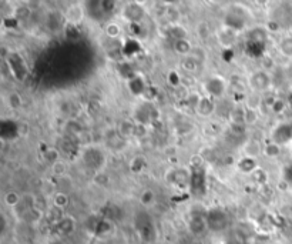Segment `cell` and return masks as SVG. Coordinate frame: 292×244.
<instances>
[{
    "label": "cell",
    "mask_w": 292,
    "mask_h": 244,
    "mask_svg": "<svg viewBox=\"0 0 292 244\" xmlns=\"http://www.w3.org/2000/svg\"><path fill=\"white\" fill-rule=\"evenodd\" d=\"M7 69L10 71L12 77L18 82H23L27 74H29V69H27V65H26V60L24 57L18 52H12V54L7 57V60L4 62Z\"/></svg>",
    "instance_id": "cell-1"
},
{
    "label": "cell",
    "mask_w": 292,
    "mask_h": 244,
    "mask_svg": "<svg viewBox=\"0 0 292 244\" xmlns=\"http://www.w3.org/2000/svg\"><path fill=\"white\" fill-rule=\"evenodd\" d=\"M272 85V77L268 71L265 70H257L251 74L250 77V86L257 93H264L268 91Z\"/></svg>",
    "instance_id": "cell-2"
},
{
    "label": "cell",
    "mask_w": 292,
    "mask_h": 244,
    "mask_svg": "<svg viewBox=\"0 0 292 244\" xmlns=\"http://www.w3.org/2000/svg\"><path fill=\"white\" fill-rule=\"evenodd\" d=\"M204 90L207 91V96L212 99H220L223 97L225 90H227V83L221 76H209L204 82Z\"/></svg>",
    "instance_id": "cell-3"
},
{
    "label": "cell",
    "mask_w": 292,
    "mask_h": 244,
    "mask_svg": "<svg viewBox=\"0 0 292 244\" xmlns=\"http://www.w3.org/2000/svg\"><path fill=\"white\" fill-rule=\"evenodd\" d=\"M208 228L212 231H221L228 226V216L227 213L220 209L209 210L206 214Z\"/></svg>",
    "instance_id": "cell-4"
},
{
    "label": "cell",
    "mask_w": 292,
    "mask_h": 244,
    "mask_svg": "<svg viewBox=\"0 0 292 244\" xmlns=\"http://www.w3.org/2000/svg\"><path fill=\"white\" fill-rule=\"evenodd\" d=\"M144 15H146V10L143 4L137 1H130L123 9V16L125 20H128V23H138L144 18Z\"/></svg>",
    "instance_id": "cell-5"
},
{
    "label": "cell",
    "mask_w": 292,
    "mask_h": 244,
    "mask_svg": "<svg viewBox=\"0 0 292 244\" xmlns=\"http://www.w3.org/2000/svg\"><path fill=\"white\" fill-rule=\"evenodd\" d=\"M272 141L282 146V144H287L292 140V124L291 123H282L279 126H276L274 130H272Z\"/></svg>",
    "instance_id": "cell-6"
},
{
    "label": "cell",
    "mask_w": 292,
    "mask_h": 244,
    "mask_svg": "<svg viewBox=\"0 0 292 244\" xmlns=\"http://www.w3.org/2000/svg\"><path fill=\"white\" fill-rule=\"evenodd\" d=\"M208 228V223H207V216L204 214H194L191 216L188 222V230L192 236H203Z\"/></svg>",
    "instance_id": "cell-7"
},
{
    "label": "cell",
    "mask_w": 292,
    "mask_h": 244,
    "mask_svg": "<svg viewBox=\"0 0 292 244\" xmlns=\"http://www.w3.org/2000/svg\"><path fill=\"white\" fill-rule=\"evenodd\" d=\"M217 37H218L220 44L223 47H225V50H227V49H231L237 43V40H238V32H235V30L224 26V27H221L217 32Z\"/></svg>",
    "instance_id": "cell-8"
},
{
    "label": "cell",
    "mask_w": 292,
    "mask_h": 244,
    "mask_svg": "<svg viewBox=\"0 0 292 244\" xmlns=\"http://www.w3.org/2000/svg\"><path fill=\"white\" fill-rule=\"evenodd\" d=\"M84 9L82 4H70L64 13V19L69 24H74V26H79L83 20H84Z\"/></svg>",
    "instance_id": "cell-9"
},
{
    "label": "cell",
    "mask_w": 292,
    "mask_h": 244,
    "mask_svg": "<svg viewBox=\"0 0 292 244\" xmlns=\"http://www.w3.org/2000/svg\"><path fill=\"white\" fill-rule=\"evenodd\" d=\"M191 189L195 194H201L204 193L206 189V172L204 169H192V173H191Z\"/></svg>",
    "instance_id": "cell-10"
},
{
    "label": "cell",
    "mask_w": 292,
    "mask_h": 244,
    "mask_svg": "<svg viewBox=\"0 0 292 244\" xmlns=\"http://www.w3.org/2000/svg\"><path fill=\"white\" fill-rule=\"evenodd\" d=\"M84 161H86L88 167L102 169V166L104 164L103 153L99 149H96V147H90L84 152Z\"/></svg>",
    "instance_id": "cell-11"
},
{
    "label": "cell",
    "mask_w": 292,
    "mask_h": 244,
    "mask_svg": "<svg viewBox=\"0 0 292 244\" xmlns=\"http://www.w3.org/2000/svg\"><path fill=\"white\" fill-rule=\"evenodd\" d=\"M136 227H137L138 234H140V237H141L143 242L151 243L155 239L154 226H153V223L150 220H144V222L138 220L137 223H136Z\"/></svg>",
    "instance_id": "cell-12"
},
{
    "label": "cell",
    "mask_w": 292,
    "mask_h": 244,
    "mask_svg": "<svg viewBox=\"0 0 292 244\" xmlns=\"http://www.w3.org/2000/svg\"><path fill=\"white\" fill-rule=\"evenodd\" d=\"M53 228H54V233H56L57 236H62V237L70 236V234H73L74 230H76V222H74L73 217L66 216L59 224L53 226Z\"/></svg>",
    "instance_id": "cell-13"
},
{
    "label": "cell",
    "mask_w": 292,
    "mask_h": 244,
    "mask_svg": "<svg viewBox=\"0 0 292 244\" xmlns=\"http://www.w3.org/2000/svg\"><path fill=\"white\" fill-rule=\"evenodd\" d=\"M127 86H128V90L131 94L134 96H143L147 90V83H146V79L141 76V74H136L133 79H130L127 82Z\"/></svg>",
    "instance_id": "cell-14"
},
{
    "label": "cell",
    "mask_w": 292,
    "mask_h": 244,
    "mask_svg": "<svg viewBox=\"0 0 292 244\" xmlns=\"http://www.w3.org/2000/svg\"><path fill=\"white\" fill-rule=\"evenodd\" d=\"M214 110H215V102H214V99L209 97V96H203L195 111L201 117H209L214 113Z\"/></svg>",
    "instance_id": "cell-15"
},
{
    "label": "cell",
    "mask_w": 292,
    "mask_h": 244,
    "mask_svg": "<svg viewBox=\"0 0 292 244\" xmlns=\"http://www.w3.org/2000/svg\"><path fill=\"white\" fill-rule=\"evenodd\" d=\"M170 175H171V178H170L168 181H170V183H174V184L183 186V184L191 181V173H189L187 169H183V167H180V169H172L171 172H170Z\"/></svg>",
    "instance_id": "cell-16"
},
{
    "label": "cell",
    "mask_w": 292,
    "mask_h": 244,
    "mask_svg": "<svg viewBox=\"0 0 292 244\" xmlns=\"http://www.w3.org/2000/svg\"><path fill=\"white\" fill-rule=\"evenodd\" d=\"M237 166H238V170L242 172V173H245V175H252L258 169L255 158L248 156L242 157L240 161L237 163Z\"/></svg>",
    "instance_id": "cell-17"
},
{
    "label": "cell",
    "mask_w": 292,
    "mask_h": 244,
    "mask_svg": "<svg viewBox=\"0 0 292 244\" xmlns=\"http://www.w3.org/2000/svg\"><path fill=\"white\" fill-rule=\"evenodd\" d=\"M134 130H136V122L134 120H123L117 127V132L123 139L134 137Z\"/></svg>",
    "instance_id": "cell-18"
},
{
    "label": "cell",
    "mask_w": 292,
    "mask_h": 244,
    "mask_svg": "<svg viewBox=\"0 0 292 244\" xmlns=\"http://www.w3.org/2000/svg\"><path fill=\"white\" fill-rule=\"evenodd\" d=\"M192 49H194V46L191 44V42H189L188 39H181V40L174 42V50H175L177 54H180L183 57L189 56L191 52H192Z\"/></svg>",
    "instance_id": "cell-19"
},
{
    "label": "cell",
    "mask_w": 292,
    "mask_h": 244,
    "mask_svg": "<svg viewBox=\"0 0 292 244\" xmlns=\"http://www.w3.org/2000/svg\"><path fill=\"white\" fill-rule=\"evenodd\" d=\"M134 122L141 123V124H151L153 119H151V109H144V107H138L134 113Z\"/></svg>",
    "instance_id": "cell-20"
},
{
    "label": "cell",
    "mask_w": 292,
    "mask_h": 244,
    "mask_svg": "<svg viewBox=\"0 0 292 244\" xmlns=\"http://www.w3.org/2000/svg\"><path fill=\"white\" fill-rule=\"evenodd\" d=\"M228 120L232 124H245V109L244 107H235L229 110Z\"/></svg>",
    "instance_id": "cell-21"
},
{
    "label": "cell",
    "mask_w": 292,
    "mask_h": 244,
    "mask_svg": "<svg viewBox=\"0 0 292 244\" xmlns=\"http://www.w3.org/2000/svg\"><path fill=\"white\" fill-rule=\"evenodd\" d=\"M264 49H265V43H258V42H248L245 52L251 54L252 57H264Z\"/></svg>",
    "instance_id": "cell-22"
},
{
    "label": "cell",
    "mask_w": 292,
    "mask_h": 244,
    "mask_svg": "<svg viewBox=\"0 0 292 244\" xmlns=\"http://www.w3.org/2000/svg\"><path fill=\"white\" fill-rule=\"evenodd\" d=\"M64 217H66V216L63 214V210L59 209V207H54V206H53L52 209L47 210V213H46V219L49 220V223H50L52 226L59 224Z\"/></svg>",
    "instance_id": "cell-23"
},
{
    "label": "cell",
    "mask_w": 292,
    "mask_h": 244,
    "mask_svg": "<svg viewBox=\"0 0 292 244\" xmlns=\"http://www.w3.org/2000/svg\"><path fill=\"white\" fill-rule=\"evenodd\" d=\"M187 29L181 24H172L168 27V36L174 39V42L181 40V39H187Z\"/></svg>",
    "instance_id": "cell-24"
},
{
    "label": "cell",
    "mask_w": 292,
    "mask_h": 244,
    "mask_svg": "<svg viewBox=\"0 0 292 244\" xmlns=\"http://www.w3.org/2000/svg\"><path fill=\"white\" fill-rule=\"evenodd\" d=\"M268 39V32L265 27H255L250 32V39L248 42H258V43H265Z\"/></svg>",
    "instance_id": "cell-25"
},
{
    "label": "cell",
    "mask_w": 292,
    "mask_h": 244,
    "mask_svg": "<svg viewBox=\"0 0 292 244\" xmlns=\"http://www.w3.org/2000/svg\"><path fill=\"white\" fill-rule=\"evenodd\" d=\"M32 9L27 6V4H21V6H18L15 10H13V18L19 20V22H24L27 19L32 16Z\"/></svg>",
    "instance_id": "cell-26"
},
{
    "label": "cell",
    "mask_w": 292,
    "mask_h": 244,
    "mask_svg": "<svg viewBox=\"0 0 292 244\" xmlns=\"http://www.w3.org/2000/svg\"><path fill=\"white\" fill-rule=\"evenodd\" d=\"M262 155L265 157H270V158H275V157H278L281 155V146L274 143V141H270V143L264 144Z\"/></svg>",
    "instance_id": "cell-27"
},
{
    "label": "cell",
    "mask_w": 292,
    "mask_h": 244,
    "mask_svg": "<svg viewBox=\"0 0 292 244\" xmlns=\"http://www.w3.org/2000/svg\"><path fill=\"white\" fill-rule=\"evenodd\" d=\"M195 33L198 36L200 40H204L206 42L207 39L209 37V33H211V27H209V23L206 22V20H201L197 23L195 26Z\"/></svg>",
    "instance_id": "cell-28"
},
{
    "label": "cell",
    "mask_w": 292,
    "mask_h": 244,
    "mask_svg": "<svg viewBox=\"0 0 292 244\" xmlns=\"http://www.w3.org/2000/svg\"><path fill=\"white\" fill-rule=\"evenodd\" d=\"M64 36H66V39L70 40V42H77L82 37V32H80L79 26H74V24H69L67 23L64 26Z\"/></svg>",
    "instance_id": "cell-29"
},
{
    "label": "cell",
    "mask_w": 292,
    "mask_h": 244,
    "mask_svg": "<svg viewBox=\"0 0 292 244\" xmlns=\"http://www.w3.org/2000/svg\"><path fill=\"white\" fill-rule=\"evenodd\" d=\"M70 203V197L69 194H66V193L63 192H59L54 194V197H53V206L54 207H59V209H66L67 206H69Z\"/></svg>",
    "instance_id": "cell-30"
},
{
    "label": "cell",
    "mask_w": 292,
    "mask_h": 244,
    "mask_svg": "<svg viewBox=\"0 0 292 244\" xmlns=\"http://www.w3.org/2000/svg\"><path fill=\"white\" fill-rule=\"evenodd\" d=\"M146 167H147V161H146L144 157H134V158L131 160V163H130V170H131L133 173H136V175L143 173V172L146 170Z\"/></svg>",
    "instance_id": "cell-31"
},
{
    "label": "cell",
    "mask_w": 292,
    "mask_h": 244,
    "mask_svg": "<svg viewBox=\"0 0 292 244\" xmlns=\"http://www.w3.org/2000/svg\"><path fill=\"white\" fill-rule=\"evenodd\" d=\"M262 149H264V146H261L257 141H250V143L245 146V156L255 158V157H258L259 155H262Z\"/></svg>",
    "instance_id": "cell-32"
},
{
    "label": "cell",
    "mask_w": 292,
    "mask_h": 244,
    "mask_svg": "<svg viewBox=\"0 0 292 244\" xmlns=\"http://www.w3.org/2000/svg\"><path fill=\"white\" fill-rule=\"evenodd\" d=\"M164 18L168 19V22L172 24H177L178 23V20L181 19V9L180 7H177V6H172L170 4L168 6V9H167V12H166V15H164Z\"/></svg>",
    "instance_id": "cell-33"
},
{
    "label": "cell",
    "mask_w": 292,
    "mask_h": 244,
    "mask_svg": "<svg viewBox=\"0 0 292 244\" xmlns=\"http://www.w3.org/2000/svg\"><path fill=\"white\" fill-rule=\"evenodd\" d=\"M138 50H140V44H138L137 40H134V39H130V40H127L123 44V54H124V57L125 56H133Z\"/></svg>",
    "instance_id": "cell-34"
},
{
    "label": "cell",
    "mask_w": 292,
    "mask_h": 244,
    "mask_svg": "<svg viewBox=\"0 0 292 244\" xmlns=\"http://www.w3.org/2000/svg\"><path fill=\"white\" fill-rule=\"evenodd\" d=\"M279 52L282 53L285 57H292V37H284L281 42H279V46H278Z\"/></svg>",
    "instance_id": "cell-35"
},
{
    "label": "cell",
    "mask_w": 292,
    "mask_h": 244,
    "mask_svg": "<svg viewBox=\"0 0 292 244\" xmlns=\"http://www.w3.org/2000/svg\"><path fill=\"white\" fill-rule=\"evenodd\" d=\"M198 62L192 57V56H187V57H183L181 60V67L186 70L187 73H194L195 70L198 69Z\"/></svg>",
    "instance_id": "cell-36"
},
{
    "label": "cell",
    "mask_w": 292,
    "mask_h": 244,
    "mask_svg": "<svg viewBox=\"0 0 292 244\" xmlns=\"http://www.w3.org/2000/svg\"><path fill=\"white\" fill-rule=\"evenodd\" d=\"M42 156H43V160H44L47 164H50V166H53L54 163H57V161L60 160V153H59V150H57V149H53V147H49V150H46Z\"/></svg>",
    "instance_id": "cell-37"
},
{
    "label": "cell",
    "mask_w": 292,
    "mask_h": 244,
    "mask_svg": "<svg viewBox=\"0 0 292 244\" xmlns=\"http://www.w3.org/2000/svg\"><path fill=\"white\" fill-rule=\"evenodd\" d=\"M20 201H21V197L16 192H9L6 193V196H4V203H6L7 207H18Z\"/></svg>",
    "instance_id": "cell-38"
},
{
    "label": "cell",
    "mask_w": 292,
    "mask_h": 244,
    "mask_svg": "<svg viewBox=\"0 0 292 244\" xmlns=\"http://www.w3.org/2000/svg\"><path fill=\"white\" fill-rule=\"evenodd\" d=\"M251 178H252V181H255L259 186H265L267 181H268V173H267L264 169H259V167H258L257 170L251 175Z\"/></svg>",
    "instance_id": "cell-39"
},
{
    "label": "cell",
    "mask_w": 292,
    "mask_h": 244,
    "mask_svg": "<svg viewBox=\"0 0 292 244\" xmlns=\"http://www.w3.org/2000/svg\"><path fill=\"white\" fill-rule=\"evenodd\" d=\"M119 71H120V74L124 79H127V82H128L130 79H133V77L137 74L134 67H133L130 63H121L120 66H119Z\"/></svg>",
    "instance_id": "cell-40"
},
{
    "label": "cell",
    "mask_w": 292,
    "mask_h": 244,
    "mask_svg": "<svg viewBox=\"0 0 292 244\" xmlns=\"http://www.w3.org/2000/svg\"><path fill=\"white\" fill-rule=\"evenodd\" d=\"M287 107H288V105H287V100H284V99H279V97H275L274 103H272V106H271V111L274 113V114H282L285 110H287Z\"/></svg>",
    "instance_id": "cell-41"
},
{
    "label": "cell",
    "mask_w": 292,
    "mask_h": 244,
    "mask_svg": "<svg viewBox=\"0 0 292 244\" xmlns=\"http://www.w3.org/2000/svg\"><path fill=\"white\" fill-rule=\"evenodd\" d=\"M7 103H9V106H10L13 110H18V109H20L21 105H23V99H21V96L19 94L18 91H13V93L9 94Z\"/></svg>",
    "instance_id": "cell-42"
},
{
    "label": "cell",
    "mask_w": 292,
    "mask_h": 244,
    "mask_svg": "<svg viewBox=\"0 0 292 244\" xmlns=\"http://www.w3.org/2000/svg\"><path fill=\"white\" fill-rule=\"evenodd\" d=\"M154 200H155L154 192L150 190V189L144 190V192L141 193V196H140V203H141L143 206H151V204L154 203Z\"/></svg>",
    "instance_id": "cell-43"
},
{
    "label": "cell",
    "mask_w": 292,
    "mask_h": 244,
    "mask_svg": "<svg viewBox=\"0 0 292 244\" xmlns=\"http://www.w3.org/2000/svg\"><path fill=\"white\" fill-rule=\"evenodd\" d=\"M121 33V29L120 26L117 24V23H108L107 26H105V35L108 36L110 39H116V37H119Z\"/></svg>",
    "instance_id": "cell-44"
},
{
    "label": "cell",
    "mask_w": 292,
    "mask_h": 244,
    "mask_svg": "<svg viewBox=\"0 0 292 244\" xmlns=\"http://www.w3.org/2000/svg\"><path fill=\"white\" fill-rule=\"evenodd\" d=\"M258 119H259L258 110L245 107V124H255L258 122Z\"/></svg>",
    "instance_id": "cell-45"
},
{
    "label": "cell",
    "mask_w": 292,
    "mask_h": 244,
    "mask_svg": "<svg viewBox=\"0 0 292 244\" xmlns=\"http://www.w3.org/2000/svg\"><path fill=\"white\" fill-rule=\"evenodd\" d=\"M52 172L54 176H57V177H62V176L66 175V172H67V166H66V163H64V161L59 160L57 163H54V164L52 166Z\"/></svg>",
    "instance_id": "cell-46"
},
{
    "label": "cell",
    "mask_w": 292,
    "mask_h": 244,
    "mask_svg": "<svg viewBox=\"0 0 292 244\" xmlns=\"http://www.w3.org/2000/svg\"><path fill=\"white\" fill-rule=\"evenodd\" d=\"M110 230H111V224H110L108 222H105V220H100V222L96 224L94 233H96L97 236H104V234H107Z\"/></svg>",
    "instance_id": "cell-47"
},
{
    "label": "cell",
    "mask_w": 292,
    "mask_h": 244,
    "mask_svg": "<svg viewBox=\"0 0 292 244\" xmlns=\"http://www.w3.org/2000/svg\"><path fill=\"white\" fill-rule=\"evenodd\" d=\"M87 111L90 116H99L102 111V103L99 100H90L87 105Z\"/></svg>",
    "instance_id": "cell-48"
},
{
    "label": "cell",
    "mask_w": 292,
    "mask_h": 244,
    "mask_svg": "<svg viewBox=\"0 0 292 244\" xmlns=\"http://www.w3.org/2000/svg\"><path fill=\"white\" fill-rule=\"evenodd\" d=\"M201 97H203V96H200L198 93H189V96L187 97L186 103H187V106H188L189 109L197 110V107H198V103H200Z\"/></svg>",
    "instance_id": "cell-49"
},
{
    "label": "cell",
    "mask_w": 292,
    "mask_h": 244,
    "mask_svg": "<svg viewBox=\"0 0 292 244\" xmlns=\"http://www.w3.org/2000/svg\"><path fill=\"white\" fill-rule=\"evenodd\" d=\"M66 129H67L69 134H71V136L82 134V126H80V123L76 122V120H70V122H67Z\"/></svg>",
    "instance_id": "cell-50"
},
{
    "label": "cell",
    "mask_w": 292,
    "mask_h": 244,
    "mask_svg": "<svg viewBox=\"0 0 292 244\" xmlns=\"http://www.w3.org/2000/svg\"><path fill=\"white\" fill-rule=\"evenodd\" d=\"M148 134V126L141 124V123H136V130H134V137L137 139H144Z\"/></svg>",
    "instance_id": "cell-51"
},
{
    "label": "cell",
    "mask_w": 292,
    "mask_h": 244,
    "mask_svg": "<svg viewBox=\"0 0 292 244\" xmlns=\"http://www.w3.org/2000/svg\"><path fill=\"white\" fill-rule=\"evenodd\" d=\"M168 83H170L174 89L180 88V86H181V74H178L175 70L170 71V73H168Z\"/></svg>",
    "instance_id": "cell-52"
},
{
    "label": "cell",
    "mask_w": 292,
    "mask_h": 244,
    "mask_svg": "<svg viewBox=\"0 0 292 244\" xmlns=\"http://www.w3.org/2000/svg\"><path fill=\"white\" fill-rule=\"evenodd\" d=\"M204 161H206V158L201 156V155H194V156H191V158H189V166L192 169H201L204 166Z\"/></svg>",
    "instance_id": "cell-53"
},
{
    "label": "cell",
    "mask_w": 292,
    "mask_h": 244,
    "mask_svg": "<svg viewBox=\"0 0 292 244\" xmlns=\"http://www.w3.org/2000/svg\"><path fill=\"white\" fill-rule=\"evenodd\" d=\"M274 66H275L274 59H272L271 56L265 54V56L262 57V69L261 70H265V71H268V73H270V70L272 69Z\"/></svg>",
    "instance_id": "cell-54"
},
{
    "label": "cell",
    "mask_w": 292,
    "mask_h": 244,
    "mask_svg": "<svg viewBox=\"0 0 292 244\" xmlns=\"http://www.w3.org/2000/svg\"><path fill=\"white\" fill-rule=\"evenodd\" d=\"M157 96H158V90L154 86H148L147 90H146V93L143 94V97L146 100H154V99H157Z\"/></svg>",
    "instance_id": "cell-55"
},
{
    "label": "cell",
    "mask_w": 292,
    "mask_h": 244,
    "mask_svg": "<svg viewBox=\"0 0 292 244\" xmlns=\"http://www.w3.org/2000/svg\"><path fill=\"white\" fill-rule=\"evenodd\" d=\"M102 7H103L104 13H111V12L116 10V1L104 0V1H102Z\"/></svg>",
    "instance_id": "cell-56"
},
{
    "label": "cell",
    "mask_w": 292,
    "mask_h": 244,
    "mask_svg": "<svg viewBox=\"0 0 292 244\" xmlns=\"http://www.w3.org/2000/svg\"><path fill=\"white\" fill-rule=\"evenodd\" d=\"M264 27L267 29V32H271V33H276V32H279V29H281L279 23L275 22V20H270Z\"/></svg>",
    "instance_id": "cell-57"
},
{
    "label": "cell",
    "mask_w": 292,
    "mask_h": 244,
    "mask_svg": "<svg viewBox=\"0 0 292 244\" xmlns=\"http://www.w3.org/2000/svg\"><path fill=\"white\" fill-rule=\"evenodd\" d=\"M195 85V80L191 77V76H187V74H184V76H181V86H184V88H192Z\"/></svg>",
    "instance_id": "cell-58"
},
{
    "label": "cell",
    "mask_w": 292,
    "mask_h": 244,
    "mask_svg": "<svg viewBox=\"0 0 292 244\" xmlns=\"http://www.w3.org/2000/svg\"><path fill=\"white\" fill-rule=\"evenodd\" d=\"M94 183L99 184V186H105V184L108 183V176L105 175V173H99V175H96V177H94Z\"/></svg>",
    "instance_id": "cell-59"
},
{
    "label": "cell",
    "mask_w": 292,
    "mask_h": 244,
    "mask_svg": "<svg viewBox=\"0 0 292 244\" xmlns=\"http://www.w3.org/2000/svg\"><path fill=\"white\" fill-rule=\"evenodd\" d=\"M229 129L235 134H242L245 132V124H232V123H229Z\"/></svg>",
    "instance_id": "cell-60"
},
{
    "label": "cell",
    "mask_w": 292,
    "mask_h": 244,
    "mask_svg": "<svg viewBox=\"0 0 292 244\" xmlns=\"http://www.w3.org/2000/svg\"><path fill=\"white\" fill-rule=\"evenodd\" d=\"M19 23H20V22H19V20H16V19L13 18V16H12V18H7V19H4V20H3V24H4V26L13 27V29H16V27H18Z\"/></svg>",
    "instance_id": "cell-61"
},
{
    "label": "cell",
    "mask_w": 292,
    "mask_h": 244,
    "mask_svg": "<svg viewBox=\"0 0 292 244\" xmlns=\"http://www.w3.org/2000/svg\"><path fill=\"white\" fill-rule=\"evenodd\" d=\"M26 4H27L32 10H36V9H39V6H40L42 3H40V1H27Z\"/></svg>",
    "instance_id": "cell-62"
},
{
    "label": "cell",
    "mask_w": 292,
    "mask_h": 244,
    "mask_svg": "<svg viewBox=\"0 0 292 244\" xmlns=\"http://www.w3.org/2000/svg\"><path fill=\"white\" fill-rule=\"evenodd\" d=\"M287 105L288 106H291L292 107V93L288 96V99H287Z\"/></svg>",
    "instance_id": "cell-63"
},
{
    "label": "cell",
    "mask_w": 292,
    "mask_h": 244,
    "mask_svg": "<svg viewBox=\"0 0 292 244\" xmlns=\"http://www.w3.org/2000/svg\"><path fill=\"white\" fill-rule=\"evenodd\" d=\"M49 244H64L62 240H53V242H50Z\"/></svg>",
    "instance_id": "cell-64"
}]
</instances>
